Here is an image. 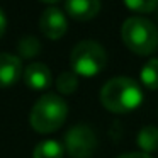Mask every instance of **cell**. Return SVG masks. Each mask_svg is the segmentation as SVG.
Masks as SVG:
<instances>
[{
    "mask_svg": "<svg viewBox=\"0 0 158 158\" xmlns=\"http://www.w3.org/2000/svg\"><path fill=\"white\" fill-rule=\"evenodd\" d=\"M143 102V92L138 82L129 77H114L100 89V104L114 114H126Z\"/></svg>",
    "mask_w": 158,
    "mask_h": 158,
    "instance_id": "6da1fadb",
    "label": "cell"
},
{
    "mask_svg": "<svg viewBox=\"0 0 158 158\" xmlns=\"http://www.w3.org/2000/svg\"><path fill=\"white\" fill-rule=\"evenodd\" d=\"M66 116H68V104L63 100V97L49 92L36 100L29 116V123L32 129L41 134L55 133L63 126Z\"/></svg>",
    "mask_w": 158,
    "mask_h": 158,
    "instance_id": "7a4b0ae2",
    "label": "cell"
},
{
    "mask_svg": "<svg viewBox=\"0 0 158 158\" xmlns=\"http://www.w3.org/2000/svg\"><path fill=\"white\" fill-rule=\"evenodd\" d=\"M121 38L134 55H151L158 48V29L143 15L126 19L121 27Z\"/></svg>",
    "mask_w": 158,
    "mask_h": 158,
    "instance_id": "3957f363",
    "label": "cell"
},
{
    "mask_svg": "<svg viewBox=\"0 0 158 158\" xmlns=\"http://www.w3.org/2000/svg\"><path fill=\"white\" fill-rule=\"evenodd\" d=\"M70 63L77 75L94 77L100 73L107 65V55L104 46H100L94 39H85L73 46Z\"/></svg>",
    "mask_w": 158,
    "mask_h": 158,
    "instance_id": "277c9868",
    "label": "cell"
},
{
    "mask_svg": "<svg viewBox=\"0 0 158 158\" xmlns=\"http://www.w3.org/2000/svg\"><path fill=\"white\" fill-rule=\"evenodd\" d=\"M97 150V136L87 124H75L65 134V151L72 158H90Z\"/></svg>",
    "mask_w": 158,
    "mask_h": 158,
    "instance_id": "5b68a950",
    "label": "cell"
},
{
    "mask_svg": "<svg viewBox=\"0 0 158 158\" xmlns=\"http://www.w3.org/2000/svg\"><path fill=\"white\" fill-rule=\"evenodd\" d=\"M66 27H68V22H66V17L61 9L48 7L46 10H43L41 17H39V29L46 38L56 41V39L63 38Z\"/></svg>",
    "mask_w": 158,
    "mask_h": 158,
    "instance_id": "8992f818",
    "label": "cell"
},
{
    "mask_svg": "<svg viewBox=\"0 0 158 158\" xmlns=\"http://www.w3.org/2000/svg\"><path fill=\"white\" fill-rule=\"evenodd\" d=\"M22 73V61L19 56L0 53V89L12 87Z\"/></svg>",
    "mask_w": 158,
    "mask_h": 158,
    "instance_id": "52a82bcc",
    "label": "cell"
},
{
    "mask_svg": "<svg viewBox=\"0 0 158 158\" xmlns=\"http://www.w3.org/2000/svg\"><path fill=\"white\" fill-rule=\"evenodd\" d=\"M22 78H24V83L29 89L44 90L51 85V70L44 63L36 61V63H31V65H27L24 68Z\"/></svg>",
    "mask_w": 158,
    "mask_h": 158,
    "instance_id": "ba28073f",
    "label": "cell"
},
{
    "mask_svg": "<svg viewBox=\"0 0 158 158\" xmlns=\"http://www.w3.org/2000/svg\"><path fill=\"white\" fill-rule=\"evenodd\" d=\"M100 2L99 0H68L63 4L65 12L72 19L77 21H90L94 19L100 10Z\"/></svg>",
    "mask_w": 158,
    "mask_h": 158,
    "instance_id": "9c48e42d",
    "label": "cell"
},
{
    "mask_svg": "<svg viewBox=\"0 0 158 158\" xmlns=\"http://www.w3.org/2000/svg\"><path fill=\"white\" fill-rule=\"evenodd\" d=\"M136 143L143 153L150 155L158 150V127L156 126H144L138 133Z\"/></svg>",
    "mask_w": 158,
    "mask_h": 158,
    "instance_id": "30bf717a",
    "label": "cell"
},
{
    "mask_svg": "<svg viewBox=\"0 0 158 158\" xmlns=\"http://www.w3.org/2000/svg\"><path fill=\"white\" fill-rule=\"evenodd\" d=\"M65 146L56 139H44L38 143L32 151V158H63Z\"/></svg>",
    "mask_w": 158,
    "mask_h": 158,
    "instance_id": "8fae6325",
    "label": "cell"
},
{
    "mask_svg": "<svg viewBox=\"0 0 158 158\" xmlns=\"http://www.w3.org/2000/svg\"><path fill=\"white\" fill-rule=\"evenodd\" d=\"M43 46L36 36H24L17 43V55L22 60H31L41 53Z\"/></svg>",
    "mask_w": 158,
    "mask_h": 158,
    "instance_id": "7c38bea8",
    "label": "cell"
},
{
    "mask_svg": "<svg viewBox=\"0 0 158 158\" xmlns=\"http://www.w3.org/2000/svg\"><path fill=\"white\" fill-rule=\"evenodd\" d=\"M139 80L146 89L158 90V58H151L143 65Z\"/></svg>",
    "mask_w": 158,
    "mask_h": 158,
    "instance_id": "4fadbf2b",
    "label": "cell"
},
{
    "mask_svg": "<svg viewBox=\"0 0 158 158\" xmlns=\"http://www.w3.org/2000/svg\"><path fill=\"white\" fill-rule=\"evenodd\" d=\"M56 89L63 95H72L78 89V77L75 72H63L56 80Z\"/></svg>",
    "mask_w": 158,
    "mask_h": 158,
    "instance_id": "5bb4252c",
    "label": "cell"
},
{
    "mask_svg": "<svg viewBox=\"0 0 158 158\" xmlns=\"http://www.w3.org/2000/svg\"><path fill=\"white\" fill-rule=\"evenodd\" d=\"M124 5L136 14H150L158 9V0H126Z\"/></svg>",
    "mask_w": 158,
    "mask_h": 158,
    "instance_id": "9a60e30c",
    "label": "cell"
},
{
    "mask_svg": "<svg viewBox=\"0 0 158 158\" xmlns=\"http://www.w3.org/2000/svg\"><path fill=\"white\" fill-rule=\"evenodd\" d=\"M117 158H151L150 155L143 153V151H133V153H124V155H119Z\"/></svg>",
    "mask_w": 158,
    "mask_h": 158,
    "instance_id": "2e32d148",
    "label": "cell"
},
{
    "mask_svg": "<svg viewBox=\"0 0 158 158\" xmlns=\"http://www.w3.org/2000/svg\"><path fill=\"white\" fill-rule=\"evenodd\" d=\"M5 29H7V17H5V14L2 10H0V38L4 36Z\"/></svg>",
    "mask_w": 158,
    "mask_h": 158,
    "instance_id": "e0dca14e",
    "label": "cell"
}]
</instances>
